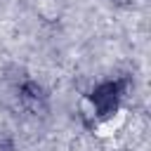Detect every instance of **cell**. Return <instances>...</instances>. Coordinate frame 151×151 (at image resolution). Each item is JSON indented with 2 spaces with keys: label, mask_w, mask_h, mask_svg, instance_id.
Returning <instances> with one entry per match:
<instances>
[{
  "label": "cell",
  "mask_w": 151,
  "mask_h": 151,
  "mask_svg": "<svg viewBox=\"0 0 151 151\" xmlns=\"http://www.w3.org/2000/svg\"><path fill=\"white\" fill-rule=\"evenodd\" d=\"M0 151H17L14 137H12L7 130H0Z\"/></svg>",
  "instance_id": "cell-3"
},
{
  "label": "cell",
  "mask_w": 151,
  "mask_h": 151,
  "mask_svg": "<svg viewBox=\"0 0 151 151\" xmlns=\"http://www.w3.org/2000/svg\"><path fill=\"white\" fill-rule=\"evenodd\" d=\"M127 83L125 80H106L99 83L92 94H90V104H92V116H109L118 109L123 94H125Z\"/></svg>",
  "instance_id": "cell-1"
},
{
  "label": "cell",
  "mask_w": 151,
  "mask_h": 151,
  "mask_svg": "<svg viewBox=\"0 0 151 151\" xmlns=\"http://www.w3.org/2000/svg\"><path fill=\"white\" fill-rule=\"evenodd\" d=\"M17 99L21 104V109L31 116H45L47 109H50L47 90L33 78H21L17 83Z\"/></svg>",
  "instance_id": "cell-2"
}]
</instances>
